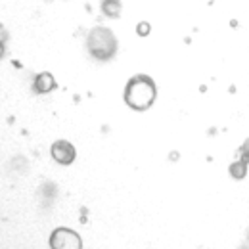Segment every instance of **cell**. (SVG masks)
Listing matches in <instances>:
<instances>
[{"label":"cell","instance_id":"cell-6","mask_svg":"<svg viewBox=\"0 0 249 249\" xmlns=\"http://www.w3.org/2000/svg\"><path fill=\"white\" fill-rule=\"evenodd\" d=\"M100 10H102V14H104L106 18L117 19V18L121 16V10H123V6H121V0H102V4H100Z\"/></svg>","mask_w":249,"mask_h":249},{"label":"cell","instance_id":"cell-4","mask_svg":"<svg viewBox=\"0 0 249 249\" xmlns=\"http://www.w3.org/2000/svg\"><path fill=\"white\" fill-rule=\"evenodd\" d=\"M50 156L60 165H71L77 157V150L69 140H56L50 148Z\"/></svg>","mask_w":249,"mask_h":249},{"label":"cell","instance_id":"cell-9","mask_svg":"<svg viewBox=\"0 0 249 249\" xmlns=\"http://www.w3.org/2000/svg\"><path fill=\"white\" fill-rule=\"evenodd\" d=\"M148 29H150V25L148 23H144V25H138V35H148Z\"/></svg>","mask_w":249,"mask_h":249},{"label":"cell","instance_id":"cell-7","mask_svg":"<svg viewBox=\"0 0 249 249\" xmlns=\"http://www.w3.org/2000/svg\"><path fill=\"white\" fill-rule=\"evenodd\" d=\"M248 167L249 163L246 159H236L232 165H230V169H228V173H230V177L232 178H236V180H242V178H246L248 177Z\"/></svg>","mask_w":249,"mask_h":249},{"label":"cell","instance_id":"cell-5","mask_svg":"<svg viewBox=\"0 0 249 249\" xmlns=\"http://www.w3.org/2000/svg\"><path fill=\"white\" fill-rule=\"evenodd\" d=\"M56 87H58V83H56V79H54V75L50 71L38 73L35 77V81H33V90L36 94H48L52 90H56Z\"/></svg>","mask_w":249,"mask_h":249},{"label":"cell","instance_id":"cell-2","mask_svg":"<svg viewBox=\"0 0 249 249\" xmlns=\"http://www.w3.org/2000/svg\"><path fill=\"white\" fill-rule=\"evenodd\" d=\"M87 50L96 62H109L115 58V54L119 50V40L111 29L96 25L94 29L89 31Z\"/></svg>","mask_w":249,"mask_h":249},{"label":"cell","instance_id":"cell-8","mask_svg":"<svg viewBox=\"0 0 249 249\" xmlns=\"http://www.w3.org/2000/svg\"><path fill=\"white\" fill-rule=\"evenodd\" d=\"M240 157L246 159V161L249 163V138L242 144V148H240Z\"/></svg>","mask_w":249,"mask_h":249},{"label":"cell","instance_id":"cell-3","mask_svg":"<svg viewBox=\"0 0 249 249\" xmlns=\"http://www.w3.org/2000/svg\"><path fill=\"white\" fill-rule=\"evenodd\" d=\"M48 244L52 249H81L83 248V238L79 232L60 226L50 234Z\"/></svg>","mask_w":249,"mask_h":249},{"label":"cell","instance_id":"cell-1","mask_svg":"<svg viewBox=\"0 0 249 249\" xmlns=\"http://www.w3.org/2000/svg\"><path fill=\"white\" fill-rule=\"evenodd\" d=\"M124 104L134 111H146L157 98V85L150 75H132L124 85Z\"/></svg>","mask_w":249,"mask_h":249}]
</instances>
